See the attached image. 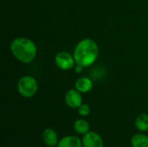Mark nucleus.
I'll use <instances>...</instances> for the list:
<instances>
[{
	"mask_svg": "<svg viewBox=\"0 0 148 147\" xmlns=\"http://www.w3.org/2000/svg\"><path fill=\"white\" fill-rule=\"evenodd\" d=\"M73 55L76 64L87 68L96 62L99 56V47L94 40L85 38L76 44Z\"/></svg>",
	"mask_w": 148,
	"mask_h": 147,
	"instance_id": "1",
	"label": "nucleus"
},
{
	"mask_svg": "<svg viewBox=\"0 0 148 147\" xmlns=\"http://www.w3.org/2000/svg\"><path fill=\"white\" fill-rule=\"evenodd\" d=\"M10 49L12 55L23 63L31 62L36 56L37 53L36 43L27 37L15 38L11 42Z\"/></svg>",
	"mask_w": 148,
	"mask_h": 147,
	"instance_id": "2",
	"label": "nucleus"
},
{
	"mask_svg": "<svg viewBox=\"0 0 148 147\" xmlns=\"http://www.w3.org/2000/svg\"><path fill=\"white\" fill-rule=\"evenodd\" d=\"M38 90L37 81L31 75L22 76L17 82V91L24 98L33 97Z\"/></svg>",
	"mask_w": 148,
	"mask_h": 147,
	"instance_id": "3",
	"label": "nucleus"
},
{
	"mask_svg": "<svg viewBox=\"0 0 148 147\" xmlns=\"http://www.w3.org/2000/svg\"><path fill=\"white\" fill-rule=\"evenodd\" d=\"M55 63L58 68L65 71L72 69L76 64L74 55L66 51H62L56 54L55 56Z\"/></svg>",
	"mask_w": 148,
	"mask_h": 147,
	"instance_id": "4",
	"label": "nucleus"
},
{
	"mask_svg": "<svg viewBox=\"0 0 148 147\" xmlns=\"http://www.w3.org/2000/svg\"><path fill=\"white\" fill-rule=\"evenodd\" d=\"M82 141V147H104V141L101 136L95 132L89 131L84 134Z\"/></svg>",
	"mask_w": 148,
	"mask_h": 147,
	"instance_id": "5",
	"label": "nucleus"
},
{
	"mask_svg": "<svg viewBox=\"0 0 148 147\" xmlns=\"http://www.w3.org/2000/svg\"><path fill=\"white\" fill-rule=\"evenodd\" d=\"M65 103L70 108H78L82 104V96L76 89H70L65 94Z\"/></svg>",
	"mask_w": 148,
	"mask_h": 147,
	"instance_id": "6",
	"label": "nucleus"
},
{
	"mask_svg": "<svg viewBox=\"0 0 148 147\" xmlns=\"http://www.w3.org/2000/svg\"><path fill=\"white\" fill-rule=\"evenodd\" d=\"M42 139L43 143L49 147H56L59 140L56 131L52 128H46L42 133Z\"/></svg>",
	"mask_w": 148,
	"mask_h": 147,
	"instance_id": "7",
	"label": "nucleus"
},
{
	"mask_svg": "<svg viewBox=\"0 0 148 147\" xmlns=\"http://www.w3.org/2000/svg\"><path fill=\"white\" fill-rule=\"evenodd\" d=\"M56 147H82V141L76 136L68 135L59 140Z\"/></svg>",
	"mask_w": 148,
	"mask_h": 147,
	"instance_id": "8",
	"label": "nucleus"
},
{
	"mask_svg": "<svg viewBox=\"0 0 148 147\" xmlns=\"http://www.w3.org/2000/svg\"><path fill=\"white\" fill-rule=\"evenodd\" d=\"M75 89L82 94H86L93 88V81L88 77H80L75 83Z\"/></svg>",
	"mask_w": 148,
	"mask_h": 147,
	"instance_id": "9",
	"label": "nucleus"
},
{
	"mask_svg": "<svg viewBox=\"0 0 148 147\" xmlns=\"http://www.w3.org/2000/svg\"><path fill=\"white\" fill-rule=\"evenodd\" d=\"M74 130L80 135H84L90 130V125L85 119H78L74 122Z\"/></svg>",
	"mask_w": 148,
	"mask_h": 147,
	"instance_id": "10",
	"label": "nucleus"
},
{
	"mask_svg": "<svg viewBox=\"0 0 148 147\" xmlns=\"http://www.w3.org/2000/svg\"><path fill=\"white\" fill-rule=\"evenodd\" d=\"M132 147H148V136L144 133H136L131 139Z\"/></svg>",
	"mask_w": 148,
	"mask_h": 147,
	"instance_id": "11",
	"label": "nucleus"
},
{
	"mask_svg": "<svg viewBox=\"0 0 148 147\" xmlns=\"http://www.w3.org/2000/svg\"><path fill=\"white\" fill-rule=\"evenodd\" d=\"M135 127L138 131L145 133L148 131V114L141 113L135 120Z\"/></svg>",
	"mask_w": 148,
	"mask_h": 147,
	"instance_id": "12",
	"label": "nucleus"
},
{
	"mask_svg": "<svg viewBox=\"0 0 148 147\" xmlns=\"http://www.w3.org/2000/svg\"><path fill=\"white\" fill-rule=\"evenodd\" d=\"M78 113L82 117H86L90 113V107L86 103H82L78 108Z\"/></svg>",
	"mask_w": 148,
	"mask_h": 147,
	"instance_id": "13",
	"label": "nucleus"
},
{
	"mask_svg": "<svg viewBox=\"0 0 148 147\" xmlns=\"http://www.w3.org/2000/svg\"><path fill=\"white\" fill-rule=\"evenodd\" d=\"M82 70H83V67L82 66L78 65V64H75V73L80 74V73L82 72Z\"/></svg>",
	"mask_w": 148,
	"mask_h": 147,
	"instance_id": "14",
	"label": "nucleus"
}]
</instances>
